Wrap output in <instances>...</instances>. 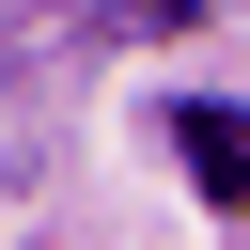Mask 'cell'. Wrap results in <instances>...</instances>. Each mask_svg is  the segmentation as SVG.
I'll use <instances>...</instances> for the list:
<instances>
[{"label": "cell", "mask_w": 250, "mask_h": 250, "mask_svg": "<svg viewBox=\"0 0 250 250\" xmlns=\"http://www.w3.org/2000/svg\"><path fill=\"white\" fill-rule=\"evenodd\" d=\"M172 156H188V188H203V203H250V109H219V94H203V109H172Z\"/></svg>", "instance_id": "1"}]
</instances>
